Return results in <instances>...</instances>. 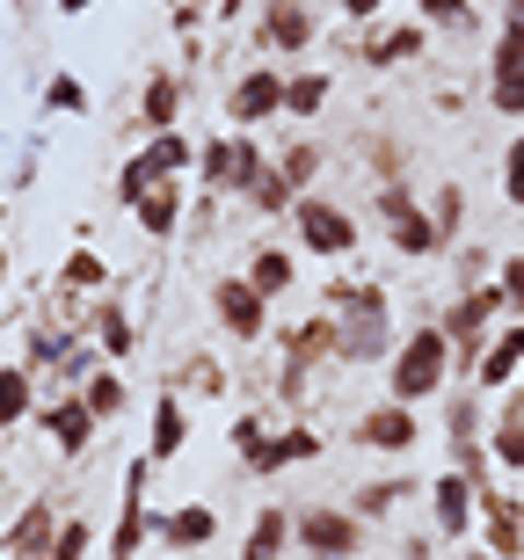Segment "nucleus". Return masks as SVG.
Segmentation results:
<instances>
[{"instance_id": "1", "label": "nucleus", "mask_w": 524, "mask_h": 560, "mask_svg": "<svg viewBox=\"0 0 524 560\" xmlns=\"http://www.w3.org/2000/svg\"><path fill=\"white\" fill-rule=\"evenodd\" d=\"M321 313L336 320V364H386L394 357V299L372 277H328Z\"/></svg>"}, {"instance_id": "2", "label": "nucleus", "mask_w": 524, "mask_h": 560, "mask_svg": "<svg viewBox=\"0 0 524 560\" xmlns=\"http://www.w3.org/2000/svg\"><path fill=\"white\" fill-rule=\"evenodd\" d=\"M444 386H452V342H444L438 320H422L386 357V400H408L416 408V400H444Z\"/></svg>"}, {"instance_id": "3", "label": "nucleus", "mask_w": 524, "mask_h": 560, "mask_svg": "<svg viewBox=\"0 0 524 560\" xmlns=\"http://www.w3.org/2000/svg\"><path fill=\"white\" fill-rule=\"evenodd\" d=\"M372 219H379V233H386V248L408 255V262H430V255H444L438 226H430V205H416L408 175H400V183H372Z\"/></svg>"}, {"instance_id": "4", "label": "nucleus", "mask_w": 524, "mask_h": 560, "mask_svg": "<svg viewBox=\"0 0 524 560\" xmlns=\"http://www.w3.org/2000/svg\"><path fill=\"white\" fill-rule=\"evenodd\" d=\"M321 8L328 0H255V51L277 66H299V51L321 44Z\"/></svg>"}, {"instance_id": "5", "label": "nucleus", "mask_w": 524, "mask_h": 560, "mask_svg": "<svg viewBox=\"0 0 524 560\" xmlns=\"http://www.w3.org/2000/svg\"><path fill=\"white\" fill-rule=\"evenodd\" d=\"M153 474H161V466H153L147 452H139V458L125 466V495H117V524H109V539H103V553H109V560H139V553H147V539H161V510L147 502Z\"/></svg>"}, {"instance_id": "6", "label": "nucleus", "mask_w": 524, "mask_h": 560, "mask_svg": "<svg viewBox=\"0 0 524 560\" xmlns=\"http://www.w3.org/2000/svg\"><path fill=\"white\" fill-rule=\"evenodd\" d=\"M263 167H270V153H263L255 131H211V139L197 145V175H205L211 197H248V183Z\"/></svg>"}, {"instance_id": "7", "label": "nucleus", "mask_w": 524, "mask_h": 560, "mask_svg": "<svg viewBox=\"0 0 524 560\" xmlns=\"http://www.w3.org/2000/svg\"><path fill=\"white\" fill-rule=\"evenodd\" d=\"M292 241L306 255H321V262H350L357 241H364V226H357L336 197H321V189H314V197H299V205H292Z\"/></svg>"}, {"instance_id": "8", "label": "nucleus", "mask_w": 524, "mask_h": 560, "mask_svg": "<svg viewBox=\"0 0 524 560\" xmlns=\"http://www.w3.org/2000/svg\"><path fill=\"white\" fill-rule=\"evenodd\" d=\"M205 306H211V320H219V335H226V342H255V350H263V342H270V299H263V291L248 284V277L233 270V277H211L205 284Z\"/></svg>"}, {"instance_id": "9", "label": "nucleus", "mask_w": 524, "mask_h": 560, "mask_svg": "<svg viewBox=\"0 0 524 560\" xmlns=\"http://www.w3.org/2000/svg\"><path fill=\"white\" fill-rule=\"evenodd\" d=\"M270 117H284V66L255 59V66H241L233 88H226V131H263Z\"/></svg>"}, {"instance_id": "10", "label": "nucleus", "mask_w": 524, "mask_h": 560, "mask_svg": "<svg viewBox=\"0 0 524 560\" xmlns=\"http://www.w3.org/2000/svg\"><path fill=\"white\" fill-rule=\"evenodd\" d=\"M364 532L372 524H357L350 510H292V546L306 560H364Z\"/></svg>"}, {"instance_id": "11", "label": "nucleus", "mask_w": 524, "mask_h": 560, "mask_svg": "<svg viewBox=\"0 0 524 560\" xmlns=\"http://www.w3.org/2000/svg\"><path fill=\"white\" fill-rule=\"evenodd\" d=\"M321 452H328V430H321V422H306V416H292L284 430H270L248 458H241V474L277 480V474H292V466H306V458H321Z\"/></svg>"}, {"instance_id": "12", "label": "nucleus", "mask_w": 524, "mask_h": 560, "mask_svg": "<svg viewBox=\"0 0 524 560\" xmlns=\"http://www.w3.org/2000/svg\"><path fill=\"white\" fill-rule=\"evenodd\" d=\"M350 444L357 452H379V458H408L422 444V416L408 400H372V408L350 422Z\"/></svg>"}, {"instance_id": "13", "label": "nucleus", "mask_w": 524, "mask_h": 560, "mask_svg": "<svg viewBox=\"0 0 524 560\" xmlns=\"http://www.w3.org/2000/svg\"><path fill=\"white\" fill-rule=\"evenodd\" d=\"M59 524H66L59 502H51V495H30L15 517L0 524V560H51V546H59Z\"/></svg>"}, {"instance_id": "14", "label": "nucleus", "mask_w": 524, "mask_h": 560, "mask_svg": "<svg viewBox=\"0 0 524 560\" xmlns=\"http://www.w3.org/2000/svg\"><path fill=\"white\" fill-rule=\"evenodd\" d=\"M30 422H37V430L59 444L66 466H88V452H95V430H103V422L88 416V400H81V394H51V400H37V416H30Z\"/></svg>"}, {"instance_id": "15", "label": "nucleus", "mask_w": 524, "mask_h": 560, "mask_svg": "<svg viewBox=\"0 0 524 560\" xmlns=\"http://www.w3.org/2000/svg\"><path fill=\"white\" fill-rule=\"evenodd\" d=\"M88 342L103 350V364H125V357H139V320H131L125 291L109 284L103 299H88Z\"/></svg>"}, {"instance_id": "16", "label": "nucleus", "mask_w": 524, "mask_h": 560, "mask_svg": "<svg viewBox=\"0 0 524 560\" xmlns=\"http://www.w3.org/2000/svg\"><path fill=\"white\" fill-rule=\"evenodd\" d=\"M183 103H189V73L183 66H153L147 81H139V139L175 131L183 125Z\"/></svg>"}, {"instance_id": "17", "label": "nucleus", "mask_w": 524, "mask_h": 560, "mask_svg": "<svg viewBox=\"0 0 524 560\" xmlns=\"http://www.w3.org/2000/svg\"><path fill=\"white\" fill-rule=\"evenodd\" d=\"M422 51H430V22H394V30H379V22H364V37H357V59L372 66V73L416 66Z\"/></svg>"}, {"instance_id": "18", "label": "nucleus", "mask_w": 524, "mask_h": 560, "mask_svg": "<svg viewBox=\"0 0 524 560\" xmlns=\"http://www.w3.org/2000/svg\"><path fill=\"white\" fill-rule=\"evenodd\" d=\"M474 524H481V495H474V480L444 466V474L430 480V532H438V539H466Z\"/></svg>"}, {"instance_id": "19", "label": "nucleus", "mask_w": 524, "mask_h": 560, "mask_svg": "<svg viewBox=\"0 0 524 560\" xmlns=\"http://www.w3.org/2000/svg\"><path fill=\"white\" fill-rule=\"evenodd\" d=\"M517 378H524V320H503V328L488 335L481 364H474V386H481V394L496 400V394H510Z\"/></svg>"}, {"instance_id": "20", "label": "nucleus", "mask_w": 524, "mask_h": 560, "mask_svg": "<svg viewBox=\"0 0 524 560\" xmlns=\"http://www.w3.org/2000/svg\"><path fill=\"white\" fill-rule=\"evenodd\" d=\"M488 109L524 117V37H510V30H496V51H488Z\"/></svg>"}, {"instance_id": "21", "label": "nucleus", "mask_w": 524, "mask_h": 560, "mask_svg": "<svg viewBox=\"0 0 524 560\" xmlns=\"http://www.w3.org/2000/svg\"><path fill=\"white\" fill-rule=\"evenodd\" d=\"M183 444H189V408H183L175 386H161V394L147 400V458H153V466H175Z\"/></svg>"}, {"instance_id": "22", "label": "nucleus", "mask_w": 524, "mask_h": 560, "mask_svg": "<svg viewBox=\"0 0 524 560\" xmlns=\"http://www.w3.org/2000/svg\"><path fill=\"white\" fill-rule=\"evenodd\" d=\"M189 219V197H183V175H168V183H153L139 205H131V226L147 233V241H175Z\"/></svg>"}, {"instance_id": "23", "label": "nucleus", "mask_w": 524, "mask_h": 560, "mask_svg": "<svg viewBox=\"0 0 524 560\" xmlns=\"http://www.w3.org/2000/svg\"><path fill=\"white\" fill-rule=\"evenodd\" d=\"M219 539V510L211 502H175V510H161V546L168 553H197V546Z\"/></svg>"}, {"instance_id": "24", "label": "nucleus", "mask_w": 524, "mask_h": 560, "mask_svg": "<svg viewBox=\"0 0 524 560\" xmlns=\"http://www.w3.org/2000/svg\"><path fill=\"white\" fill-rule=\"evenodd\" d=\"M481 546L496 560H517L524 553V502H510V495L488 488V495H481Z\"/></svg>"}, {"instance_id": "25", "label": "nucleus", "mask_w": 524, "mask_h": 560, "mask_svg": "<svg viewBox=\"0 0 524 560\" xmlns=\"http://www.w3.org/2000/svg\"><path fill=\"white\" fill-rule=\"evenodd\" d=\"M328 95H336L328 66H284V117L292 125H314L321 109H328Z\"/></svg>"}, {"instance_id": "26", "label": "nucleus", "mask_w": 524, "mask_h": 560, "mask_svg": "<svg viewBox=\"0 0 524 560\" xmlns=\"http://www.w3.org/2000/svg\"><path fill=\"white\" fill-rule=\"evenodd\" d=\"M241 277H248V284L277 306V299L299 284V255L284 248V241H255V248H248V270H241Z\"/></svg>"}, {"instance_id": "27", "label": "nucleus", "mask_w": 524, "mask_h": 560, "mask_svg": "<svg viewBox=\"0 0 524 560\" xmlns=\"http://www.w3.org/2000/svg\"><path fill=\"white\" fill-rule=\"evenodd\" d=\"M292 553V510L284 502H263L241 532V560H284Z\"/></svg>"}, {"instance_id": "28", "label": "nucleus", "mask_w": 524, "mask_h": 560, "mask_svg": "<svg viewBox=\"0 0 524 560\" xmlns=\"http://www.w3.org/2000/svg\"><path fill=\"white\" fill-rule=\"evenodd\" d=\"M408 495H416V480H408V474H386V480H357L342 510H350L357 524H386V517H394V510H400Z\"/></svg>"}, {"instance_id": "29", "label": "nucleus", "mask_w": 524, "mask_h": 560, "mask_svg": "<svg viewBox=\"0 0 524 560\" xmlns=\"http://www.w3.org/2000/svg\"><path fill=\"white\" fill-rule=\"evenodd\" d=\"M175 394H205V400H226L233 394V372L219 364L211 350H183L175 357V378H168Z\"/></svg>"}, {"instance_id": "30", "label": "nucleus", "mask_w": 524, "mask_h": 560, "mask_svg": "<svg viewBox=\"0 0 524 560\" xmlns=\"http://www.w3.org/2000/svg\"><path fill=\"white\" fill-rule=\"evenodd\" d=\"M109 284H117V277H109V262H103L95 248H88V241H81L73 255H66L59 277H51V291H66V299H103Z\"/></svg>"}, {"instance_id": "31", "label": "nucleus", "mask_w": 524, "mask_h": 560, "mask_svg": "<svg viewBox=\"0 0 524 560\" xmlns=\"http://www.w3.org/2000/svg\"><path fill=\"white\" fill-rule=\"evenodd\" d=\"M488 436V394L466 386V394H444V444H481Z\"/></svg>"}, {"instance_id": "32", "label": "nucleus", "mask_w": 524, "mask_h": 560, "mask_svg": "<svg viewBox=\"0 0 524 560\" xmlns=\"http://www.w3.org/2000/svg\"><path fill=\"white\" fill-rule=\"evenodd\" d=\"M270 167L284 175V189H292V197H314V183H321V167H328V153H321V139H292L284 153H270Z\"/></svg>"}, {"instance_id": "33", "label": "nucleus", "mask_w": 524, "mask_h": 560, "mask_svg": "<svg viewBox=\"0 0 524 560\" xmlns=\"http://www.w3.org/2000/svg\"><path fill=\"white\" fill-rule=\"evenodd\" d=\"M30 416H37V372L15 357V364H0V430H15Z\"/></svg>"}, {"instance_id": "34", "label": "nucleus", "mask_w": 524, "mask_h": 560, "mask_svg": "<svg viewBox=\"0 0 524 560\" xmlns=\"http://www.w3.org/2000/svg\"><path fill=\"white\" fill-rule=\"evenodd\" d=\"M139 153H147L153 175H189V167H197V139H189L183 125H175V131H153V139L139 145Z\"/></svg>"}, {"instance_id": "35", "label": "nucleus", "mask_w": 524, "mask_h": 560, "mask_svg": "<svg viewBox=\"0 0 524 560\" xmlns=\"http://www.w3.org/2000/svg\"><path fill=\"white\" fill-rule=\"evenodd\" d=\"M81 400H88V416H95V422H117L131 408V386H125V372H117V364H103V372L81 386Z\"/></svg>"}, {"instance_id": "36", "label": "nucleus", "mask_w": 524, "mask_h": 560, "mask_svg": "<svg viewBox=\"0 0 524 560\" xmlns=\"http://www.w3.org/2000/svg\"><path fill=\"white\" fill-rule=\"evenodd\" d=\"M66 342H73V328H51V320H37V328H22V364L44 378V372L66 357Z\"/></svg>"}, {"instance_id": "37", "label": "nucleus", "mask_w": 524, "mask_h": 560, "mask_svg": "<svg viewBox=\"0 0 524 560\" xmlns=\"http://www.w3.org/2000/svg\"><path fill=\"white\" fill-rule=\"evenodd\" d=\"M430 226H438L444 255L459 248V233H466V189L459 183H438V197H430Z\"/></svg>"}, {"instance_id": "38", "label": "nucleus", "mask_w": 524, "mask_h": 560, "mask_svg": "<svg viewBox=\"0 0 524 560\" xmlns=\"http://www.w3.org/2000/svg\"><path fill=\"white\" fill-rule=\"evenodd\" d=\"M241 205H248V211H263V219H292V205H299V197L284 189V175H277V167H263V175L248 183V197H241Z\"/></svg>"}, {"instance_id": "39", "label": "nucleus", "mask_w": 524, "mask_h": 560, "mask_svg": "<svg viewBox=\"0 0 524 560\" xmlns=\"http://www.w3.org/2000/svg\"><path fill=\"white\" fill-rule=\"evenodd\" d=\"M44 109H51V117H88V81L81 73H51V81H44Z\"/></svg>"}, {"instance_id": "40", "label": "nucleus", "mask_w": 524, "mask_h": 560, "mask_svg": "<svg viewBox=\"0 0 524 560\" xmlns=\"http://www.w3.org/2000/svg\"><path fill=\"white\" fill-rule=\"evenodd\" d=\"M452 474L474 480V495H488V488H496V458H488V436H481V444H452Z\"/></svg>"}, {"instance_id": "41", "label": "nucleus", "mask_w": 524, "mask_h": 560, "mask_svg": "<svg viewBox=\"0 0 524 560\" xmlns=\"http://www.w3.org/2000/svg\"><path fill=\"white\" fill-rule=\"evenodd\" d=\"M153 183H168V175H153V167H147V153H131V161L117 167V205L131 211V205H139V197H147Z\"/></svg>"}, {"instance_id": "42", "label": "nucleus", "mask_w": 524, "mask_h": 560, "mask_svg": "<svg viewBox=\"0 0 524 560\" xmlns=\"http://www.w3.org/2000/svg\"><path fill=\"white\" fill-rule=\"evenodd\" d=\"M416 22H430V30H474V0H416Z\"/></svg>"}, {"instance_id": "43", "label": "nucleus", "mask_w": 524, "mask_h": 560, "mask_svg": "<svg viewBox=\"0 0 524 560\" xmlns=\"http://www.w3.org/2000/svg\"><path fill=\"white\" fill-rule=\"evenodd\" d=\"M277 422L263 416V408H241V416H233V430H226V444H233V458H248L255 444H263V436H270Z\"/></svg>"}, {"instance_id": "44", "label": "nucleus", "mask_w": 524, "mask_h": 560, "mask_svg": "<svg viewBox=\"0 0 524 560\" xmlns=\"http://www.w3.org/2000/svg\"><path fill=\"white\" fill-rule=\"evenodd\" d=\"M496 291H503L510 320H524V255H503V262H496Z\"/></svg>"}, {"instance_id": "45", "label": "nucleus", "mask_w": 524, "mask_h": 560, "mask_svg": "<svg viewBox=\"0 0 524 560\" xmlns=\"http://www.w3.org/2000/svg\"><path fill=\"white\" fill-rule=\"evenodd\" d=\"M88 546H95V517H66V524H59V546H51V560H88Z\"/></svg>"}, {"instance_id": "46", "label": "nucleus", "mask_w": 524, "mask_h": 560, "mask_svg": "<svg viewBox=\"0 0 524 560\" xmlns=\"http://www.w3.org/2000/svg\"><path fill=\"white\" fill-rule=\"evenodd\" d=\"M503 197L524 211V131L510 139V153H503Z\"/></svg>"}, {"instance_id": "47", "label": "nucleus", "mask_w": 524, "mask_h": 560, "mask_svg": "<svg viewBox=\"0 0 524 560\" xmlns=\"http://www.w3.org/2000/svg\"><path fill=\"white\" fill-rule=\"evenodd\" d=\"M452 270H459V291H466V284H481L488 248H474V241H466V248H452Z\"/></svg>"}, {"instance_id": "48", "label": "nucleus", "mask_w": 524, "mask_h": 560, "mask_svg": "<svg viewBox=\"0 0 524 560\" xmlns=\"http://www.w3.org/2000/svg\"><path fill=\"white\" fill-rule=\"evenodd\" d=\"M205 22H211V8H205V0H175V30H183V37H197Z\"/></svg>"}, {"instance_id": "49", "label": "nucleus", "mask_w": 524, "mask_h": 560, "mask_svg": "<svg viewBox=\"0 0 524 560\" xmlns=\"http://www.w3.org/2000/svg\"><path fill=\"white\" fill-rule=\"evenodd\" d=\"M328 8H336L342 22H379V8H386V0H328Z\"/></svg>"}, {"instance_id": "50", "label": "nucleus", "mask_w": 524, "mask_h": 560, "mask_svg": "<svg viewBox=\"0 0 524 560\" xmlns=\"http://www.w3.org/2000/svg\"><path fill=\"white\" fill-rule=\"evenodd\" d=\"M430 546H444V539L422 524V532H408V539H400V560H430Z\"/></svg>"}, {"instance_id": "51", "label": "nucleus", "mask_w": 524, "mask_h": 560, "mask_svg": "<svg viewBox=\"0 0 524 560\" xmlns=\"http://www.w3.org/2000/svg\"><path fill=\"white\" fill-rule=\"evenodd\" d=\"M248 8H255V0H211V22H241Z\"/></svg>"}, {"instance_id": "52", "label": "nucleus", "mask_w": 524, "mask_h": 560, "mask_svg": "<svg viewBox=\"0 0 524 560\" xmlns=\"http://www.w3.org/2000/svg\"><path fill=\"white\" fill-rule=\"evenodd\" d=\"M496 30H510V37H524V0H503V22Z\"/></svg>"}, {"instance_id": "53", "label": "nucleus", "mask_w": 524, "mask_h": 560, "mask_svg": "<svg viewBox=\"0 0 524 560\" xmlns=\"http://www.w3.org/2000/svg\"><path fill=\"white\" fill-rule=\"evenodd\" d=\"M88 8H95V0H59V15H88Z\"/></svg>"}, {"instance_id": "54", "label": "nucleus", "mask_w": 524, "mask_h": 560, "mask_svg": "<svg viewBox=\"0 0 524 560\" xmlns=\"http://www.w3.org/2000/svg\"><path fill=\"white\" fill-rule=\"evenodd\" d=\"M0 241H8V189H0Z\"/></svg>"}, {"instance_id": "55", "label": "nucleus", "mask_w": 524, "mask_h": 560, "mask_svg": "<svg viewBox=\"0 0 524 560\" xmlns=\"http://www.w3.org/2000/svg\"><path fill=\"white\" fill-rule=\"evenodd\" d=\"M0 291H8V241H0Z\"/></svg>"}, {"instance_id": "56", "label": "nucleus", "mask_w": 524, "mask_h": 560, "mask_svg": "<svg viewBox=\"0 0 524 560\" xmlns=\"http://www.w3.org/2000/svg\"><path fill=\"white\" fill-rule=\"evenodd\" d=\"M466 560H496V553H488V546H481V553H466Z\"/></svg>"}]
</instances>
